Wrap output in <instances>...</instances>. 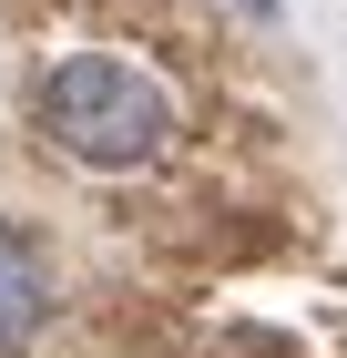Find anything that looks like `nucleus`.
Wrapping results in <instances>:
<instances>
[{"instance_id": "obj_2", "label": "nucleus", "mask_w": 347, "mask_h": 358, "mask_svg": "<svg viewBox=\"0 0 347 358\" xmlns=\"http://www.w3.org/2000/svg\"><path fill=\"white\" fill-rule=\"evenodd\" d=\"M52 297H61V287H52V256L31 246L21 225H0V358H21L31 338L52 328Z\"/></svg>"}, {"instance_id": "obj_3", "label": "nucleus", "mask_w": 347, "mask_h": 358, "mask_svg": "<svg viewBox=\"0 0 347 358\" xmlns=\"http://www.w3.org/2000/svg\"><path fill=\"white\" fill-rule=\"evenodd\" d=\"M245 10H266V21H276V0H245Z\"/></svg>"}, {"instance_id": "obj_1", "label": "nucleus", "mask_w": 347, "mask_h": 358, "mask_svg": "<svg viewBox=\"0 0 347 358\" xmlns=\"http://www.w3.org/2000/svg\"><path fill=\"white\" fill-rule=\"evenodd\" d=\"M31 134L72 174H143L174 143V92L133 52H61L31 92Z\"/></svg>"}]
</instances>
